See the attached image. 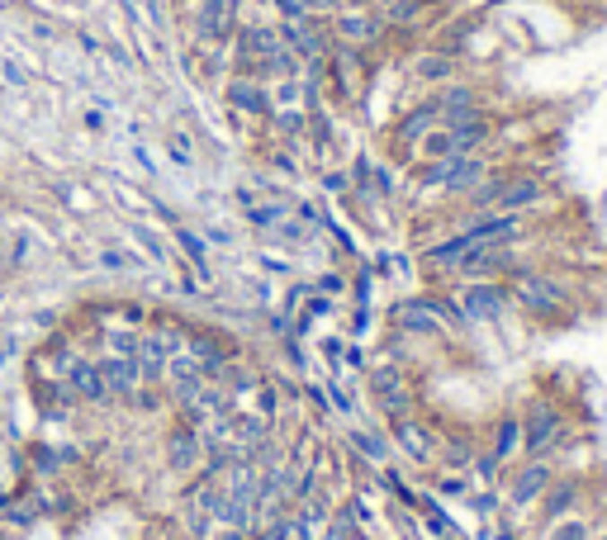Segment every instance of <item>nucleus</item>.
Returning a JSON list of instances; mask_svg holds the SVG:
<instances>
[{
	"instance_id": "f257e3e1",
	"label": "nucleus",
	"mask_w": 607,
	"mask_h": 540,
	"mask_svg": "<svg viewBox=\"0 0 607 540\" xmlns=\"http://www.w3.org/2000/svg\"><path fill=\"white\" fill-rule=\"evenodd\" d=\"M508 294H513V303H522V309L536 313V318H550V313H560L565 303H569V290H565V284L550 280V275H541V270H513Z\"/></svg>"
},
{
	"instance_id": "f03ea898",
	"label": "nucleus",
	"mask_w": 607,
	"mask_h": 540,
	"mask_svg": "<svg viewBox=\"0 0 607 540\" xmlns=\"http://www.w3.org/2000/svg\"><path fill=\"white\" fill-rule=\"evenodd\" d=\"M484 176H488V166L475 157V152H455V157H442V161H432L423 171L427 185H442V190H451V195H470Z\"/></svg>"
},
{
	"instance_id": "7ed1b4c3",
	"label": "nucleus",
	"mask_w": 607,
	"mask_h": 540,
	"mask_svg": "<svg viewBox=\"0 0 607 540\" xmlns=\"http://www.w3.org/2000/svg\"><path fill=\"white\" fill-rule=\"evenodd\" d=\"M560 431H565V417H560V408H550V398H536L527 408V417H522V446H527L536 460L560 441Z\"/></svg>"
},
{
	"instance_id": "20e7f679",
	"label": "nucleus",
	"mask_w": 607,
	"mask_h": 540,
	"mask_svg": "<svg viewBox=\"0 0 607 540\" xmlns=\"http://www.w3.org/2000/svg\"><path fill=\"white\" fill-rule=\"evenodd\" d=\"M461 303V313H465V323H498L503 318V309L513 303V294H508V284H494V280H475L470 290L455 299Z\"/></svg>"
},
{
	"instance_id": "39448f33",
	"label": "nucleus",
	"mask_w": 607,
	"mask_h": 540,
	"mask_svg": "<svg viewBox=\"0 0 607 540\" xmlns=\"http://www.w3.org/2000/svg\"><path fill=\"white\" fill-rule=\"evenodd\" d=\"M455 270L470 280H488V275H503V270H517L513 242H475L461 261H455Z\"/></svg>"
},
{
	"instance_id": "423d86ee",
	"label": "nucleus",
	"mask_w": 607,
	"mask_h": 540,
	"mask_svg": "<svg viewBox=\"0 0 607 540\" xmlns=\"http://www.w3.org/2000/svg\"><path fill=\"white\" fill-rule=\"evenodd\" d=\"M166 384H172V398L180 403V408H190V403L199 398V389H205L199 361L195 356H172V361H166Z\"/></svg>"
},
{
	"instance_id": "0eeeda50",
	"label": "nucleus",
	"mask_w": 607,
	"mask_h": 540,
	"mask_svg": "<svg viewBox=\"0 0 607 540\" xmlns=\"http://www.w3.org/2000/svg\"><path fill=\"white\" fill-rule=\"evenodd\" d=\"M95 365H100V375H105V389H110V394H119V398H133V394H138V384H143L138 361H128V356H105V361H95Z\"/></svg>"
},
{
	"instance_id": "6e6552de",
	"label": "nucleus",
	"mask_w": 607,
	"mask_h": 540,
	"mask_svg": "<svg viewBox=\"0 0 607 540\" xmlns=\"http://www.w3.org/2000/svg\"><path fill=\"white\" fill-rule=\"evenodd\" d=\"M62 375H66V384H72V394H76L81 403H105V398H110L105 375H100L95 361H72V365L62 370Z\"/></svg>"
},
{
	"instance_id": "1a4fd4ad",
	"label": "nucleus",
	"mask_w": 607,
	"mask_h": 540,
	"mask_svg": "<svg viewBox=\"0 0 607 540\" xmlns=\"http://www.w3.org/2000/svg\"><path fill=\"white\" fill-rule=\"evenodd\" d=\"M432 128H442V114H436V105L427 100V105H418V109H409V114L399 119V128H394V143H399V147H418V143H423Z\"/></svg>"
},
{
	"instance_id": "9d476101",
	"label": "nucleus",
	"mask_w": 607,
	"mask_h": 540,
	"mask_svg": "<svg viewBox=\"0 0 607 540\" xmlns=\"http://www.w3.org/2000/svg\"><path fill=\"white\" fill-rule=\"evenodd\" d=\"M550 488V465H541V460H532V465H522L517 475H513V483H508V498L517 502V508H527V502H536Z\"/></svg>"
},
{
	"instance_id": "9b49d317",
	"label": "nucleus",
	"mask_w": 607,
	"mask_h": 540,
	"mask_svg": "<svg viewBox=\"0 0 607 540\" xmlns=\"http://www.w3.org/2000/svg\"><path fill=\"white\" fill-rule=\"evenodd\" d=\"M238 24V0H199V29L224 43Z\"/></svg>"
},
{
	"instance_id": "f8f14e48",
	"label": "nucleus",
	"mask_w": 607,
	"mask_h": 540,
	"mask_svg": "<svg viewBox=\"0 0 607 540\" xmlns=\"http://www.w3.org/2000/svg\"><path fill=\"white\" fill-rule=\"evenodd\" d=\"M332 29H337V39H342V43H375L384 33V20H380V14H365V10L361 14L347 10V14H337Z\"/></svg>"
},
{
	"instance_id": "ddd939ff",
	"label": "nucleus",
	"mask_w": 607,
	"mask_h": 540,
	"mask_svg": "<svg viewBox=\"0 0 607 540\" xmlns=\"http://www.w3.org/2000/svg\"><path fill=\"white\" fill-rule=\"evenodd\" d=\"M228 105L233 109H247V114H271V95H266L261 81L238 76V81H228Z\"/></svg>"
},
{
	"instance_id": "4468645a",
	"label": "nucleus",
	"mask_w": 607,
	"mask_h": 540,
	"mask_svg": "<svg viewBox=\"0 0 607 540\" xmlns=\"http://www.w3.org/2000/svg\"><path fill=\"white\" fill-rule=\"evenodd\" d=\"M579 493H584V483H579V479H565V483H555V479H550V488L541 493L546 517H550V521L569 517V512H575V502H579Z\"/></svg>"
},
{
	"instance_id": "2eb2a0df",
	"label": "nucleus",
	"mask_w": 607,
	"mask_h": 540,
	"mask_svg": "<svg viewBox=\"0 0 607 540\" xmlns=\"http://www.w3.org/2000/svg\"><path fill=\"white\" fill-rule=\"evenodd\" d=\"M166 455H172V465H176V469H190V465L199 460V441H195V431L176 427V431H172V441H166Z\"/></svg>"
},
{
	"instance_id": "dca6fc26",
	"label": "nucleus",
	"mask_w": 607,
	"mask_h": 540,
	"mask_svg": "<svg viewBox=\"0 0 607 540\" xmlns=\"http://www.w3.org/2000/svg\"><path fill=\"white\" fill-rule=\"evenodd\" d=\"M394 436H399V446L413 455V460H432V446H427V436H423V427H418V422H394Z\"/></svg>"
},
{
	"instance_id": "f3484780",
	"label": "nucleus",
	"mask_w": 607,
	"mask_h": 540,
	"mask_svg": "<svg viewBox=\"0 0 607 540\" xmlns=\"http://www.w3.org/2000/svg\"><path fill=\"white\" fill-rule=\"evenodd\" d=\"M465 251H470V238H465V232H455V238L427 247V251H423V261H427V266H455V261L465 257Z\"/></svg>"
},
{
	"instance_id": "a211bd4d",
	"label": "nucleus",
	"mask_w": 607,
	"mask_h": 540,
	"mask_svg": "<svg viewBox=\"0 0 607 540\" xmlns=\"http://www.w3.org/2000/svg\"><path fill=\"white\" fill-rule=\"evenodd\" d=\"M517 446H522V417H503L498 431H494V450H488V455H494V460H508Z\"/></svg>"
},
{
	"instance_id": "6ab92c4d",
	"label": "nucleus",
	"mask_w": 607,
	"mask_h": 540,
	"mask_svg": "<svg viewBox=\"0 0 607 540\" xmlns=\"http://www.w3.org/2000/svg\"><path fill=\"white\" fill-rule=\"evenodd\" d=\"M455 66H461V57H451V53H427V57H418V76H423V81H451Z\"/></svg>"
},
{
	"instance_id": "aec40b11",
	"label": "nucleus",
	"mask_w": 607,
	"mask_h": 540,
	"mask_svg": "<svg viewBox=\"0 0 607 540\" xmlns=\"http://www.w3.org/2000/svg\"><path fill=\"white\" fill-rule=\"evenodd\" d=\"M546 540H588V521L579 517H560L555 527L546 531Z\"/></svg>"
},
{
	"instance_id": "412c9836",
	"label": "nucleus",
	"mask_w": 607,
	"mask_h": 540,
	"mask_svg": "<svg viewBox=\"0 0 607 540\" xmlns=\"http://www.w3.org/2000/svg\"><path fill=\"white\" fill-rule=\"evenodd\" d=\"M351 441H356V450L365 455V460H375V465H384V455H390V446H384V436H375V431H356Z\"/></svg>"
},
{
	"instance_id": "4be33fe9",
	"label": "nucleus",
	"mask_w": 607,
	"mask_h": 540,
	"mask_svg": "<svg viewBox=\"0 0 607 540\" xmlns=\"http://www.w3.org/2000/svg\"><path fill=\"white\" fill-rule=\"evenodd\" d=\"M105 346L114 351V356H128V361H138V346H143V336H138V332H110V336H105Z\"/></svg>"
},
{
	"instance_id": "5701e85b",
	"label": "nucleus",
	"mask_w": 607,
	"mask_h": 540,
	"mask_svg": "<svg viewBox=\"0 0 607 540\" xmlns=\"http://www.w3.org/2000/svg\"><path fill=\"white\" fill-rule=\"evenodd\" d=\"M176 242L185 247V257H190L199 270H209V257H205V242H199V232H190V228H176Z\"/></svg>"
},
{
	"instance_id": "b1692460",
	"label": "nucleus",
	"mask_w": 607,
	"mask_h": 540,
	"mask_svg": "<svg viewBox=\"0 0 607 540\" xmlns=\"http://www.w3.org/2000/svg\"><path fill=\"white\" fill-rule=\"evenodd\" d=\"M166 152H172V161H176V166H190V161H195L190 138H185V133H172V138H166Z\"/></svg>"
},
{
	"instance_id": "393cba45",
	"label": "nucleus",
	"mask_w": 607,
	"mask_h": 540,
	"mask_svg": "<svg viewBox=\"0 0 607 540\" xmlns=\"http://www.w3.org/2000/svg\"><path fill=\"white\" fill-rule=\"evenodd\" d=\"M100 266H110V270H143V261L128 257V251H100Z\"/></svg>"
},
{
	"instance_id": "a878e982",
	"label": "nucleus",
	"mask_w": 607,
	"mask_h": 540,
	"mask_svg": "<svg viewBox=\"0 0 607 540\" xmlns=\"http://www.w3.org/2000/svg\"><path fill=\"white\" fill-rule=\"evenodd\" d=\"M276 128L290 133V138H299V133H304V114H299V109H280V114H276Z\"/></svg>"
},
{
	"instance_id": "bb28decb",
	"label": "nucleus",
	"mask_w": 607,
	"mask_h": 540,
	"mask_svg": "<svg viewBox=\"0 0 607 540\" xmlns=\"http://www.w3.org/2000/svg\"><path fill=\"white\" fill-rule=\"evenodd\" d=\"M446 465H455V469L475 465V450H470L465 441H455V446H446Z\"/></svg>"
},
{
	"instance_id": "cd10ccee",
	"label": "nucleus",
	"mask_w": 607,
	"mask_h": 540,
	"mask_svg": "<svg viewBox=\"0 0 607 540\" xmlns=\"http://www.w3.org/2000/svg\"><path fill=\"white\" fill-rule=\"evenodd\" d=\"M133 238H138V242H143V247L152 251V257H157V261H166V251H162V242H157V238H152V232H147V228H138V232H133Z\"/></svg>"
},
{
	"instance_id": "c85d7f7f",
	"label": "nucleus",
	"mask_w": 607,
	"mask_h": 540,
	"mask_svg": "<svg viewBox=\"0 0 607 540\" xmlns=\"http://www.w3.org/2000/svg\"><path fill=\"white\" fill-rule=\"evenodd\" d=\"M276 95H280V105H295V100H299V81H295V76H285V86H280Z\"/></svg>"
},
{
	"instance_id": "c756f323",
	"label": "nucleus",
	"mask_w": 607,
	"mask_h": 540,
	"mask_svg": "<svg viewBox=\"0 0 607 540\" xmlns=\"http://www.w3.org/2000/svg\"><path fill=\"white\" fill-rule=\"evenodd\" d=\"M470 508H475L479 517H488V512L498 508V498H494V493H479V498H470Z\"/></svg>"
},
{
	"instance_id": "7c9ffc66",
	"label": "nucleus",
	"mask_w": 607,
	"mask_h": 540,
	"mask_svg": "<svg viewBox=\"0 0 607 540\" xmlns=\"http://www.w3.org/2000/svg\"><path fill=\"white\" fill-rule=\"evenodd\" d=\"M498 465H503V460H494V455H479V460H475V469H479L484 479H494V475H498Z\"/></svg>"
},
{
	"instance_id": "2f4dec72",
	"label": "nucleus",
	"mask_w": 607,
	"mask_h": 540,
	"mask_svg": "<svg viewBox=\"0 0 607 540\" xmlns=\"http://www.w3.org/2000/svg\"><path fill=\"white\" fill-rule=\"evenodd\" d=\"M436 493H465V479H442V483H436Z\"/></svg>"
},
{
	"instance_id": "473e14b6",
	"label": "nucleus",
	"mask_w": 607,
	"mask_h": 540,
	"mask_svg": "<svg viewBox=\"0 0 607 540\" xmlns=\"http://www.w3.org/2000/svg\"><path fill=\"white\" fill-rule=\"evenodd\" d=\"M328 313H332L328 299H313V303H309V318H328Z\"/></svg>"
},
{
	"instance_id": "72a5a7b5",
	"label": "nucleus",
	"mask_w": 607,
	"mask_h": 540,
	"mask_svg": "<svg viewBox=\"0 0 607 540\" xmlns=\"http://www.w3.org/2000/svg\"><path fill=\"white\" fill-rule=\"evenodd\" d=\"M5 81H10V86H24V72L14 62H5Z\"/></svg>"
},
{
	"instance_id": "f704fd0d",
	"label": "nucleus",
	"mask_w": 607,
	"mask_h": 540,
	"mask_svg": "<svg viewBox=\"0 0 607 540\" xmlns=\"http://www.w3.org/2000/svg\"><path fill=\"white\" fill-rule=\"evenodd\" d=\"M261 413H266V417L276 413V389H261Z\"/></svg>"
},
{
	"instance_id": "c9c22d12",
	"label": "nucleus",
	"mask_w": 607,
	"mask_h": 540,
	"mask_svg": "<svg viewBox=\"0 0 607 540\" xmlns=\"http://www.w3.org/2000/svg\"><path fill=\"white\" fill-rule=\"evenodd\" d=\"M242 536H247V531H233V527H228V531H224V536H218V540H242Z\"/></svg>"
},
{
	"instance_id": "e433bc0d",
	"label": "nucleus",
	"mask_w": 607,
	"mask_h": 540,
	"mask_svg": "<svg viewBox=\"0 0 607 540\" xmlns=\"http://www.w3.org/2000/svg\"><path fill=\"white\" fill-rule=\"evenodd\" d=\"M162 540H172V536H162Z\"/></svg>"
}]
</instances>
